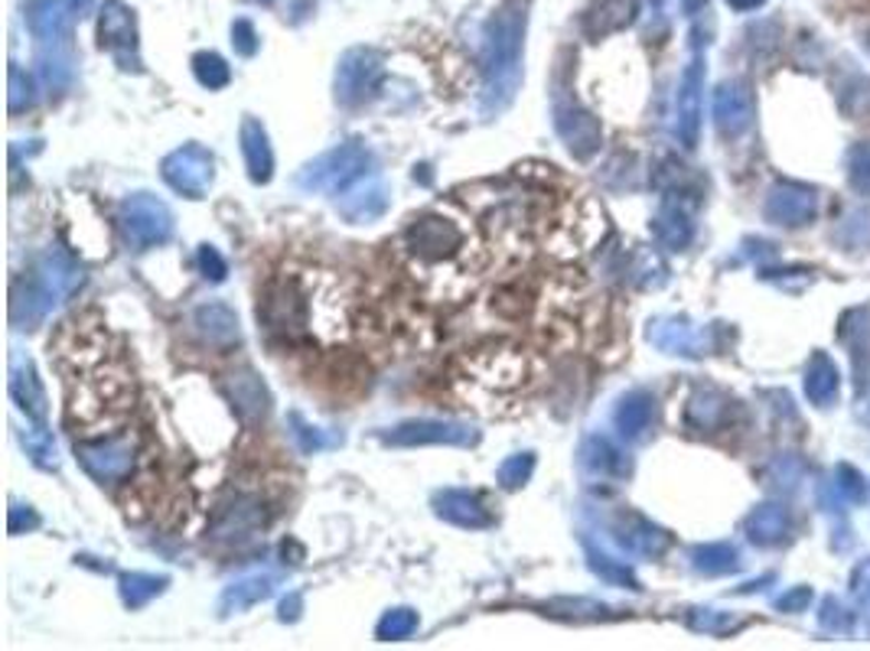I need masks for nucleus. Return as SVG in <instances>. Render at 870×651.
Listing matches in <instances>:
<instances>
[{"mask_svg": "<svg viewBox=\"0 0 870 651\" xmlns=\"http://www.w3.org/2000/svg\"><path fill=\"white\" fill-rule=\"evenodd\" d=\"M528 13L522 0L503 3L483 33V111L503 115L515 101L522 85V50H525Z\"/></svg>", "mask_w": 870, "mask_h": 651, "instance_id": "f257e3e1", "label": "nucleus"}, {"mask_svg": "<svg viewBox=\"0 0 870 651\" xmlns=\"http://www.w3.org/2000/svg\"><path fill=\"white\" fill-rule=\"evenodd\" d=\"M401 251L408 254L411 268L421 278H437L443 281L466 271L470 251H473V231L466 221L447 209H434L418 216L401 235Z\"/></svg>", "mask_w": 870, "mask_h": 651, "instance_id": "f03ea898", "label": "nucleus"}, {"mask_svg": "<svg viewBox=\"0 0 870 651\" xmlns=\"http://www.w3.org/2000/svg\"><path fill=\"white\" fill-rule=\"evenodd\" d=\"M82 284V271L75 268V261L63 251H46L33 274H26L23 281L13 284V323L33 329L36 323H43L60 303H66L75 290Z\"/></svg>", "mask_w": 870, "mask_h": 651, "instance_id": "7ed1b4c3", "label": "nucleus"}, {"mask_svg": "<svg viewBox=\"0 0 870 651\" xmlns=\"http://www.w3.org/2000/svg\"><path fill=\"white\" fill-rule=\"evenodd\" d=\"M26 26L36 40V66L46 88L63 91L73 82V56H69V13L63 0H30Z\"/></svg>", "mask_w": 870, "mask_h": 651, "instance_id": "20e7f679", "label": "nucleus"}, {"mask_svg": "<svg viewBox=\"0 0 870 651\" xmlns=\"http://www.w3.org/2000/svg\"><path fill=\"white\" fill-rule=\"evenodd\" d=\"M372 173V153L363 141H346L336 144L333 150L320 153L316 160H310L300 176L297 186L307 193H330L340 196L343 189H350L353 183H359L363 176Z\"/></svg>", "mask_w": 870, "mask_h": 651, "instance_id": "39448f33", "label": "nucleus"}, {"mask_svg": "<svg viewBox=\"0 0 870 651\" xmlns=\"http://www.w3.org/2000/svg\"><path fill=\"white\" fill-rule=\"evenodd\" d=\"M258 319L278 333V336H288L297 339L303 333H310V323H313V313H310V287H303L297 278H278L271 281L265 296H261V306H258Z\"/></svg>", "mask_w": 870, "mask_h": 651, "instance_id": "423d86ee", "label": "nucleus"}, {"mask_svg": "<svg viewBox=\"0 0 870 651\" xmlns=\"http://www.w3.org/2000/svg\"><path fill=\"white\" fill-rule=\"evenodd\" d=\"M121 228H125V238L135 251H147V248L170 241L173 213L163 199H157L150 193H135L121 203Z\"/></svg>", "mask_w": 870, "mask_h": 651, "instance_id": "0eeeda50", "label": "nucleus"}, {"mask_svg": "<svg viewBox=\"0 0 870 651\" xmlns=\"http://www.w3.org/2000/svg\"><path fill=\"white\" fill-rule=\"evenodd\" d=\"M160 176L186 199H203L216 180V160L203 144H183L163 156Z\"/></svg>", "mask_w": 870, "mask_h": 651, "instance_id": "6e6552de", "label": "nucleus"}, {"mask_svg": "<svg viewBox=\"0 0 870 651\" xmlns=\"http://www.w3.org/2000/svg\"><path fill=\"white\" fill-rule=\"evenodd\" d=\"M385 78V59L375 50H350L340 66H336V101L346 108H359L365 101H372L382 88Z\"/></svg>", "mask_w": 870, "mask_h": 651, "instance_id": "1a4fd4ad", "label": "nucleus"}, {"mask_svg": "<svg viewBox=\"0 0 870 651\" xmlns=\"http://www.w3.org/2000/svg\"><path fill=\"white\" fill-rule=\"evenodd\" d=\"M75 456L85 473L98 482H121L135 466V443L131 436L111 434L75 443Z\"/></svg>", "mask_w": 870, "mask_h": 651, "instance_id": "9d476101", "label": "nucleus"}, {"mask_svg": "<svg viewBox=\"0 0 870 651\" xmlns=\"http://www.w3.org/2000/svg\"><path fill=\"white\" fill-rule=\"evenodd\" d=\"M98 43L101 50H108L121 69H141V56H138V20L135 10L121 0H105L101 17H98Z\"/></svg>", "mask_w": 870, "mask_h": 651, "instance_id": "9b49d317", "label": "nucleus"}, {"mask_svg": "<svg viewBox=\"0 0 870 651\" xmlns=\"http://www.w3.org/2000/svg\"><path fill=\"white\" fill-rule=\"evenodd\" d=\"M391 446H473L480 431L460 421H408L382 434Z\"/></svg>", "mask_w": 870, "mask_h": 651, "instance_id": "f8f14e48", "label": "nucleus"}, {"mask_svg": "<svg viewBox=\"0 0 870 651\" xmlns=\"http://www.w3.org/2000/svg\"><path fill=\"white\" fill-rule=\"evenodd\" d=\"M265 528V502L251 492H235L218 506L213 518V538L218 541H248Z\"/></svg>", "mask_w": 870, "mask_h": 651, "instance_id": "ddd939ff", "label": "nucleus"}, {"mask_svg": "<svg viewBox=\"0 0 870 651\" xmlns=\"http://www.w3.org/2000/svg\"><path fill=\"white\" fill-rule=\"evenodd\" d=\"M555 131L561 134L565 147L587 160L600 150V124L590 111H583L574 98H558L555 101Z\"/></svg>", "mask_w": 870, "mask_h": 651, "instance_id": "4468645a", "label": "nucleus"}, {"mask_svg": "<svg viewBox=\"0 0 870 651\" xmlns=\"http://www.w3.org/2000/svg\"><path fill=\"white\" fill-rule=\"evenodd\" d=\"M388 199H391V196H388L385 180L375 176V173H368V176H363L359 183H353L350 189L340 193L336 209H340V216L346 218L350 225H368V221L385 216Z\"/></svg>", "mask_w": 870, "mask_h": 651, "instance_id": "2eb2a0df", "label": "nucleus"}, {"mask_svg": "<svg viewBox=\"0 0 870 651\" xmlns=\"http://www.w3.org/2000/svg\"><path fill=\"white\" fill-rule=\"evenodd\" d=\"M10 398L33 424H46L50 401H46V388H43V381L36 375V365H33L30 356L17 352L10 359Z\"/></svg>", "mask_w": 870, "mask_h": 651, "instance_id": "dca6fc26", "label": "nucleus"}, {"mask_svg": "<svg viewBox=\"0 0 870 651\" xmlns=\"http://www.w3.org/2000/svg\"><path fill=\"white\" fill-rule=\"evenodd\" d=\"M437 518L457 524V528H470V531H483L493 524V511L483 506L480 496L463 492V489H443L434 496Z\"/></svg>", "mask_w": 870, "mask_h": 651, "instance_id": "f3484780", "label": "nucleus"}, {"mask_svg": "<svg viewBox=\"0 0 870 651\" xmlns=\"http://www.w3.org/2000/svg\"><path fill=\"white\" fill-rule=\"evenodd\" d=\"M238 141H241V153H245V166L251 183L265 186L275 176V150L268 141V131L258 118H245L238 128Z\"/></svg>", "mask_w": 870, "mask_h": 651, "instance_id": "a211bd4d", "label": "nucleus"}, {"mask_svg": "<svg viewBox=\"0 0 870 651\" xmlns=\"http://www.w3.org/2000/svg\"><path fill=\"white\" fill-rule=\"evenodd\" d=\"M228 394H232V401L245 421H265L268 417L271 394L251 368H238L235 375H228Z\"/></svg>", "mask_w": 870, "mask_h": 651, "instance_id": "6ab92c4d", "label": "nucleus"}, {"mask_svg": "<svg viewBox=\"0 0 870 651\" xmlns=\"http://www.w3.org/2000/svg\"><path fill=\"white\" fill-rule=\"evenodd\" d=\"M275 593V577L271 574H248V577H238L235 583H228L218 596V612L222 616H235V612H245L258 603H265L268 596Z\"/></svg>", "mask_w": 870, "mask_h": 651, "instance_id": "aec40b11", "label": "nucleus"}, {"mask_svg": "<svg viewBox=\"0 0 870 651\" xmlns=\"http://www.w3.org/2000/svg\"><path fill=\"white\" fill-rule=\"evenodd\" d=\"M193 323H196V329L203 333V339H210L213 346H235V343L241 339L238 316H235V310H232L228 303L210 300V303L196 306Z\"/></svg>", "mask_w": 870, "mask_h": 651, "instance_id": "412c9836", "label": "nucleus"}, {"mask_svg": "<svg viewBox=\"0 0 870 651\" xmlns=\"http://www.w3.org/2000/svg\"><path fill=\"white\" fill-rule=\"evenodd\" d=\"M476 378H483V384L496 388V391H508V388H518L522 378H525V359L512 349H500V352H490V356H480L473 362Z\"/></svg>", "mask_w": 870, "mask_h": 651, "instance_id": "4be33fe9", "label": "nucleus"}, {"mask_svg": "<svg viewBox=\"0 0 870 651\" xmlns=\"http://www.w3.org/2000/svg\"><path fill=\"white\" fill-rule=\"evenodd\" d=\"M630 13H633V0H600L587 17H583V30L587 36L600 40L606 33H616L630 23Z\"/></svg>", "mask_w": 870, "mask_h": 651, "instance_id": "5701e85b", "label": "nucleus"}, {"mask_svg": "<svg viewBox=\"0 0 870 651\" xmlns=\"http://www.w3.org/2000/svg\"><path fill=\"white\" fill-rule=\"evenodd\" d=\"M167 577H153V574H121L118 579V589H121V599L125 606L131 609H144L153 596H160L167 589Z\"/></svg>", "mask_w": 870, "mask_h": 651, "instance_id": "b1692460", "label": "nucleus"}, {"mask_svg": "<svg viewBox=\"0 0 870 651\" xmlns=\"http://www.w3.org/2000/svg\"><path fill=\"white\" fill-rule=\"evenodd\" d=\"M580 463H583V469L600 473V476H610V473H620V469H623L620 453H616L613 443L603 440V436H590V440L580 446Z\"/></svg>", "mask_w": 870, "mask_h": 651, "instance_id": "393cba45", "label": "nucleus"}, {"mask_svg": "<svg viewBox=\"0 0 870 651\" xmlns=\"http://www.w3.org/2000/svg\"><path fill=\"white\" fill-rule=\"evenodd\" d=\"M415 632H418V612L408 609V606L388 609V612L378 619V626H375V636H378L382 642H405V639H411Z\"/></svg>", "mask_w": 870, "mask_h": 651, "instance_id": "a878e982", "label": "nucleus"}, {"mask_svg": "<svg viewBox=\"0 0 870 651\" xmlns=\"http://www.w3.org/2000/svg\"><path fill=\"white\" fill-rule=\"evenodd\" d=\"M193 75H196V82H200L203 88H210V91H218V88H225V85L232 82L228 63H225L218 53H210V50H203V53L193 56Z\"/></svg>", "mask_w": 870, "mask_h": 651, "instance_id": "bb28decb", "label": "nucleus"}, {"mask_svg": "<svg viewBox=\"0 0 870 651\" xmlns=\"http://www.w3.org/2000/svg\"><path fill=\"white\" fill-rule=\"evenodd\" d=\"M20 440H23V446H26V453H30V459L36 466H43V469H56L60 466V449H56L53 436L43 431V424H36L33 431H23Z\"/></svg>", "mask_w": 870, "mask_h": 651, "instance_id": "cd10ccee", "label": "nucleus"}, {"mask_svg": "<svg viewBox=\"0 0 870 651\" xmlns=\"http://www.w3.org/2000/svg\"><path fill=\"white\" fill-rule=\"evenodd\" d=\"M531 473H535V453H515V456H508L506 463L500 466V473H496V479H500V486L503 489H522L528 479H531Z\"/></svg>", "mask_w": 870, "mask_h": 651, "instance_id": "c85d7f7f", "label": "nucleus"}, {"mask_svg": "<svg viewBox=\"0 0 870 651\" xmlns=\"http://www.w3.org/2000/svg\"><path fill=\"white\" fill-rule=\"evenodd\" d=\"M649 421V404L643 398H623V404L616 408V427L626 436H636Z\"/></svg>", "mask_w": 870, "mask_h": 651, "instance_id": "c756f323", "label": "nucleus"}, {"mask_svg": "<svg viewBox=\"0 0 870 651\" xmlns=\"http://www.w3.org/2000/svg\"><path fill=\"white\" fill-rule=\"evenodd\" d=\"M290 436H293V443L303 449V453H320V449H326L330 446V436L323 434L320 427H313V424H307L300 414H290Z\"/></svg>", "mask_w": 870, "mask_h": 651, "instance_id": "7c9ffc66", "label": "nucleus"}, {"mask_svg": "<svg viewBox=\"0 0 870 651\" xmlns=\"http://www.w3.org/2000/svg\"><path fill=\"white\" fill-rule=\"evenodd\" d=\"M33 101H36L33 82L23 75L20 66H10V111H13V115H17V111H26Z\"/></svg>", "mask_w": 870, "mask_h": 651, "instance_id": "2f4dec72", "label": "nucleus"}, {"mask_svg": "<svg viewBox=\"0 0 870 651\" xmlns=\"http://www.w3.org/2000/svg\"><path fill=\"white\" fill-rule=\"evenodd\" d=\"M196 261H200V271L213 281V284H222L225 281V274H228V264L222 261V254H218L213 245H203L200 248V254H196Z\"/></svg>", "mask_w": 870, "mask_h": 651, "instance_id": "473e14b6", "label": "nucleus"}, {"mask_svg": "<svg viewBox=\"0 0 870 651\" xmlns=\"http://www.w3.org/2000/svg\"><path fill=\"white\" fill-rule=\"evenodd\" d=\"M232 43L238 56H255L258 53V33L248 20H235L232 23Z\"/></svg>", "mask_w": 870, "mask_h": 651, "instance_id": "72a5a7b5", "label": "nucleus"}, {"mask_svg": "<svg viewBox=\"0 0 870 651\" xmlns=\"http://www.w3.org/2000/svg\"><path fill=\"white\" fill-rule=\"evenodd\" d=\"M40 528V514L30 506H10L7 514V531L10 534H26V531H36Z\"/></svg>", "mask_w": 870, "mask_h": 651, "instance_id": "f704fd0d", "label": "nucleus"}, {"mask_svg": "<svg viewBox=\"0 0 870 651\" xmlns=\"http://www.w3.org/2000/svg\"><path fill=\"white\" fill-rule=\"evenodd\" d=\"M297 616H300V596L293 593L290 599H284V603H281V619H284V622H288V619L293 622Z\"/></svg>", "mask_w": 870, "mask_h": 651, "instance_id": "c9c22d12", "label": "nucleus"}, {"mask_svg": "<svg viewBox=\"0 0 870 651\" xmlns=\"http://www.w3.org/2000/svg\"><path fill=\"white\" fill-rule=\"evenodd\" d=\"M69 7L78 10V13H85V10H88V0H69Z\"/></svg>", "mask_w": 870, "mask_h": 651, "instance_id": "e433bc0d", "label": "nucleus"}]
</instances>
